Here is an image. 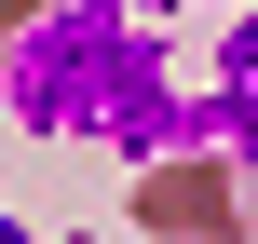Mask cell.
Listing matches in <instances>:
<instances>
[{
  "label": "cell",
  "mask_w": 258,
  "mask_h": 244,
  "mask_svg": "<svg viewBox=\"0 0 258 244\" xmlns=\"http://www.w3.org/2000/svg\"><path fill=\"white\" fill-rule=\"evenodd\" d=\"M0 244H14V231H0Z\"/></svg>",
  "instance_id": "6da1fadb"
}]
</instances>
